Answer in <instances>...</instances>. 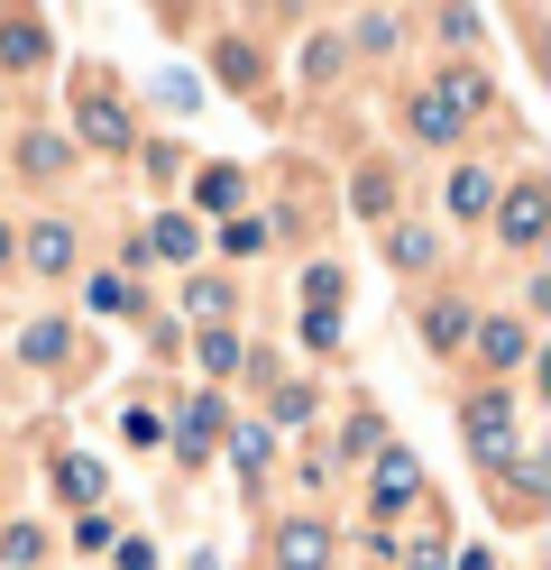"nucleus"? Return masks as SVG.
<instances>
[{"mask_svg":"<svg viewBox=\"0 0 551 570\" xmlns=\"http://www.w3.org/2000/svg\"><path fill=\"white\" fill-rule=\"evenodd\" d=\"M220 442H230V460H239L248 488L267 479V460H276V433H267V423H239V414H230V433H220Z\"/></svg>","mask_w":551,"mask_h":570,"instance_id":"a211bd4d","label":"nucleus"},{"mask_svg":"<svg viewBox=\"0 0 551 570\" xmlns=\"http://www.w3.org/2000/svg\"><path fill=\"white\" fill-rule=\"evenodd\" d=\"M220 433H230V405H220V386H203V396H184L175 405V423H166V451L194 470V460H211L220 451Z\"/></svg>","mask_w":551,"mask_h":570,"instance_id":"f03ea898","label":"nucleus"},{"mask_svg":"<svg viewBox=\"0 0 551 570\" xmlns=\"http://www.w3.org/2000/svg\"><path fill=\"white\" fill-rule=\"evenodd\" d=\"M460 442H469L478 470H514V460H524V442H514V396H505V386H478V396L460 405Z\"/></svg>","mask_w":551,"mask_h":570,"instance_id":"f257e3e1","label":"nucleus"},{"mask_svg":"<svg viewBox=\"0 0 551 570\" xmlns=\"http://www.w3.org/2000/svg\"><path fill=\"white\" fill-rule=\"evenodd\" d=\"M276 570H331V524L322 515H285L276 524V543H267Z\"/></svg>","mask_w":551,"mask_h":570,"instance_id":"6e6552de","label":"nucleus"},{"mask_svg":"<svg viewBox=\"0 0 551 570\" xmlns=\"http://www.w3.org/2000/svg\"><path fill=\"white\" fill-rule=\"evenodd\" d=\"M377 451H386V414H377V405H358V414H350V433H341V460H377Z\"/></svg>","mask_w":551,"mask_h":570,"instance_id":"b1692460","label":"nucleus"},{"mask_svg":"<svg viewBox=\"0 0 551 570\" xmlns=\"http://www.w3.org/2000/svg\"><path fill=\"white\" fill-rule=\"evenodd\" d=\"M19 166H28V175H65V166H73V138H65V129H28V138H19Z\"/></svg>","mask_w":551,"mask_h":570,"instance_id":"aec40b11","label":"nucleus"},{"mask_svg":"<svg viewBox=\"0 0 551 570\" xmlns=\"http://www.w3.org/2000/svg\"><path fill=\"white\" fill-rule=\"evenodd\" d=\"M211 75L230 92H257V83H267V56H257L248 38H211Z\"/></svg>","mask_w":551,"mask_h":570,"instance_id":"4468645a","label":"nucleus"},{"mask_svg":"<svg viewBox=\"0 0 551 570\" xmlns=\"http://www.w3.org/2000/svg\"><path fill=\"white\" fill-rule=\"evenodd\" d=\"M56 497H65V507H83V515H101V497H110V470H101L92 451H65V460H56Z\"/></svg>","mask_w":551,"mask_h":570,"instance_id":"9b49d317","label":"nucleus"},{"mask_svg":"<svg viewBox=\"0 0 551 570\" xmlns=\"http://www.w3.org/2000/svg\"><path fill=\"white\" fill-rule=\"evenodd\" d=\"M73 129H83L92 148H129V101H120V92H110V83L92 75L83 92H73Z\"/></svg>","mask_w":551,"mask_h":570,"instance_id":"0eeeda50","label":"nucleus"},{"mask_svg":"<svg viewBox=\"0 0 551 570\" xmlns=\"http://www.w3.org/2000/svg\"><path fill=\"white\" fill-rule=\"evenodd\" d=\"M10 258H19V230H10V222H0V276H10Z\"/></svg>","mask_w":551,"mask_h":570,"instance_id":"c9c22d12","label":"nucleus"},{"mask_svg":"<svg viewBox=\"0 0 551 570\" xmlns=\"http://www.w3.org/2000/svg\"><path fill=\"white\" fill-rule=\"evenodd\" d=\"M414 497H423V460L386 442L377 460H367V507H377V515H404V507H414Z\"/></svg>","mask_w":551,"mask_h":570,"instance_id":"423d86ee","label":"nucleus"},{"mask_svg":"<svg viewBox=\"0 0 551 570\" xmlns=\"http://www.w3.org/2000/svg\"><path fill=\"white\" fill-rule=\"evenodd\" d=\"M331 341H341V313H304V350H313V360H322Z\"/></svg>","mask_w":551,"mask_h":570,"instance_id":"2f4dec72","label":"nucleus"},{"mask_svg":"<svg viewBox=\"0 0 551 570\" xmlns=\"http://www.w3.org/2000/svg\"><path fill=\"white\" fill-rule=\"evenodd\" d=\"M267 239H276V222H257V212H230V230H220V258H257Z\"/></svg>","mask_w":551,"mask_h":570,"instance_id":"a878e982","label":"nucleus"},{"mask_svg":"<svg viewBox=\"0 0 551 570\" xmlns=\"http://www.w3.org/2000/svg\"><path fill=\"white\" fill-rule=\"evenodd\" d=\"M184 313H194L203 332H220V313H230V285H220V276H184Z\"/></svg>","mask_w":551,"mask_h":570,"instance_id":"4be33fe9","label":"nucleus"},{"mask_svg":"<svg viewBox=\"0 0 551 570\" xmlns=\"http://www.w3.org/2000/svg\"><path fill=\"white\" fill-rule=\"evenodd\" d=\"M110 570H157V552H147L138 533H120V543H110Z\"/></svg>","mask_w":551,"mask_h":570,"instance_id":"473e14b6","label":"nucleus"},{"mask_svg":"<svg viewBox=\"0 0 551 570\" xmlns=\"http://www.w3.org/2000/svg\"><path fill=\"white\" fill-rule=\"evenodd\" d=\"M341 295H350V276L331 267V258H322V267H304V304H313V313H341Z\"/></svg>","mask_w":551,"mask_h":570,"instance_id":"bb28decb","label":"nucleus"},{"mask_svg":"<svg viewBox=\"0 0 551 570\" xmlns=\"http://www.w3.org/2000/svg\"><path fill=\"white\" fill-rule=\"evenodd\" d=\"M488 222H496L505 248H542V230H551V185H542V175H514V185L496 194Z\"/></svg>","mask_w":551,"mask_h":570,"instance_id":"7ed1b4c3","label":"nucleus"},{"mask_svg":"<svg viewBox=\"0 0 551 570\" xmlns=\"http://www.w3.org/2000/svg\"><path fill=\"white\" fill-rule=\"evenodd\" d=\"M47 56H56V28L47 19H19V10L0 19V65H10V75H28V65H47Z\"/></svg>","mask_w":551,"mask_h":570,"instance_id":"f8f14e48","label":"nucleus"},{"mask_svg":"<svg viewBox=\"0 0 551 570\" xmlns=\"http://www.w3.org/2000/svg\"><path fill=\"white\" fill-rule=\"evenodd\" d=\"M469 332H478V304H460V295H441L432 313H423V341L451 360V350H469Z\"/></svg>","mask_w":551,"mask_h":570,"instance_id":"2eb2a0df","label":"nucleus"},{"mask_svg":"<svg viewBox=\"0 0 551 570\" xmlns=\"http://www.w3.org/2000/svg\"><path fill=\"white\" fill-rule=\"evenodd\" d=\"M19 258H28L37 276H73V267H83V230H73L65 212H47V222L19 230Z\"/></svg>","mask_w":551,"mask_h":570,"instance_id":"39448f33","label":"nucleus"},{"mask_svg":"<svg viewBox=\"0 0 551 570\" xmlns=\"http://www.w3.org/2000/svg\"><path fill=\"white\" fill-rule=\"evenodd\" d=\"M194 203H203V212H239V203H248V175H239V166H203V175H194Z\"/></svg>","mask_w":551,"mask_h":570,"instance_id":"412c9836","label":"nucleus"},{"mask_svg":"<svg viewBox=\"0 0 551 570\" xmlns=\"http://www.w3.org/2000/svg\"><path fill=\"white\" fill-rule=\"evenodd\" d=\"M432 92L451 101V120H460V129H469V120H478V111H488V101H496V83H488V65H451V75H441Z\"/></svg>","mask_w":551,"mask_h":570,"instance_id":"ddd939ff","label":"nucleus"},{"mask_svg":"<svg viewBox=\"0 0 551 570\" xmlns=\"http://www.w3.org/2000/svg\"><path fill=\"white\" fill-rule=\"evenodd\" d=\"M432 248H441V239H432L423 222H386V258H395V267H432Z\"/></svg>","mask_w":551,"mask_h":570,"instance_id":"5701e85b","label":"nucleus"},{"mask_svg":"<svg viewBox=\"0 0 551 570\" xmlns=\"http://www.w3.org/2000/svg\"><path fill=\"white\" fill-rule=\"evenodd\" d=\"M120 433H129L138 451H157V442H166V423H157V405H129V423H120Z\"/></svg>","mask_w":551,"mask_h":570,"instance_id":"c85d7f7f","label":"nucleus"},{"mask_svg":"<svg viewBox=\"0 0 551 570\" xmlns=\"http://www.w3.org/2000/svg\"><path fill=\"white\" fill-rule=\"evenodd\" d=\"M138 248H147L157 267H203V230H194V212H157Z\"/></svg>","mask_w":551,"mask_h":570,"instance_id":"9d476101","label":"nucleus"},{"mask_svg":"<svg viewBox=\"0 0 551 570\" xmlns=\"http://www.w3.org/2000/svg\"><path fill=\"white\" fill-rule=\"evenodd\" d=\"M404 129H414L423 138V148H460V120H451V101H441V92H414V111H404Z\"/></svg>","mask_w":551,"mask_h":570,"instance_id":"f3484780","label":"nucleus"},{"mask_svg":"<svg viewBox=\"0 0 551 570\" xmlns=\"http://www.w3.org/2000/svg\"><path fill=\"white\" fill-rule=\"evenodd\" d=\"M47 561V524H0V570H28Z\"/></svg>","mask_w":551,"mask_h":570,"instance_id":"393cba45","label":"nucleus"},{"mask_svg":"<svg viewBox=\"0 0 551 570\" xmlns=\"http://www.w3.org/2000/svg\"><path fill=\"white\" fill-rule=\"evenodd\" d=\"M395 561H404V570H451V552H441V543H432V533H414V543H404Z\"/></svg>","mask_w":551,"mask_h":570,"instance_id":"c756f323","label":"nucleus"},{"mask_svg":"<svg viewBox=\"0 0 551 570\" xmlns=\"http://www.w3.org/2000/svg\"><path fill=\"white\" fill-rule=\"evenodd\" d=\"M469 350H478V368H488V377H514V368L533 360V323H524V313H478Z\"/></svg>","mask_w":551,"mask_h":570,"instance_id":"20e7f679","label":"nucleus"},{"mask_svg":"<svg viewBox=\"0 0 551 570\" xmlns=\"http://www.w3.org/2000/svg\"><path fill=\"white\" fill-rule=\"evenodd\" d=\"M10 350H19L28 368H65V350H73V323H56V313H47V323H19V341H10Z\"/></svg>","mask_w":551,"mask_h":570,"instance_id":"dca6fc26","label":"nucleus"},{"mask_svg":"<svg viewBox=\"0 0 551 570\" xmlns=\"http://www.w3.org/2000/svg\"><path fill=\"white\" fill-rule=\"evenodd\" d=\"M83 304H92V313H138V276H92Z\"/></svg>","mask_w":551,"mask_h":570,"instance_id":"cd10ccee","label":"nucleus"},{"mask_svg":"<svg viewBox=\"0 0 551 570\" xmlns=\"http://www.w3.org/2000/svg\"><path fill=\"white\" fill-rule=\"evenodd\" d=\"M451 561H460V570H496V552H488V543H469V552H451Z\"/></svg>","mask_w":551,"mask_h":570,"instance_id":"f704fd0d","label":"nucleus"},{"mask_svg":"<svg viewBox=\"0 0 551 570\" xmlns=\"http://www.w3.org/2000/svg\"><path fill=\"white\" fill-rule=\"evenodd\" d=\"M496 194H505V175H496V166H478V157H460V166H451V185H441L451 222H488V212H496Z\"/></svg>","mask_w":551,"mask_h":570,"instance_id":"1a4fd4ad","label":"nucleus"},{"mask_svg":"<svg viewBox=\"0 0 551 570\" xmlns=\"http://www.w3.org/2000/svg\"><path fill=\"white\" fill-rule=\"evenodd\" d=\"M73 552H110V515H83V524H73Z\"/></svg>","mask_w":551,"mask_h":570,"instance_id":"72a5a7b5","label":"nucleus"},{"mask_svg":"<svg viewBox=\"0 0 551 570\" xmlns=\"http://www.w3.org/2000/svg\"><path fill=\"white\" fill-rule=\"evenodd\" d=\"M358 47H367V56H386V47H395V19H386V10H367V19H358Z\"/></svg>","mask_w":551,"mask_h":570,"instance_id":"7c9ffc66","label":"nucleus"},{"mask_svg":"<svg viewBox=\"0 0 551 570\" xmlns=\"http://www.w3.org/2000/svg\"><path fill=\"white\" fill-rule=\"evenodd\" d=\"M194 360H203V377H239V368H248V341L220 323V332H203V341H194Z\"/></svg>","mask_w":551,"mask_h":570,"instance_id":"6ab92c4d","label":"nucleus"}]
</instances>
